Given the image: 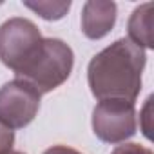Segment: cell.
Segmentation results:
<instances>
[{"label":"cell","instance_id":"6da1fadb","mask_svg":"<svg viewBox=\"0 0 154 154\" xmlns=\"http://www.w3.org/2000/svg\"><path fill=\"white\" fill-rule=\"evenodd\" d=\"M145 60V51L129 38H120L100 51L87 67L93 96L98 102L123 100L134 103L141 91Z\"/></svg>","mask_w":154,"mask_h":154},{"label":"cell","instance_id":"7a4b0ae2","mask_svg":"<svg viewBox=\"0 0 154 154\" xmlns=\"http://www.w3.org/2000/svg\"><path fill=\"white\" fill-rule=\"evenodd\" d=\"M72 49L58 38H44L36 54L17 72V78L27 82L40 94L62 85L72 71Z\"/></svg>","mask_w":154,"mask_h":154},{"label":"cell","instance_id":"3957f363","mask_svg":"<svg viewBox=\"0 0 154 154\" xmlns=\"http://www.w3.org/2000/svg\"><path fill=\"white\" fill-rule=\"evenodd\" d=\"M42 35L27 18H9L0 26V60L15 74L36 54Z\"/></svg>","mask_w":154,"mask_h":154},{"label":"cell","instance_id":"277c9868","mask_svg":"<svg viewBox=\"0 0 154 154\" xmlns=\"http://www.w3.org/2000/svg\"><path fill=\"white\" fill-rule=\"evenodd\" d=\"M40 93L24 80H11L0 87V123L8 129H24L40 109Z\"/></svg>","mask_w":154,"mask_h":154},{"label":"cell","instance_id":"5b68a950","mask_svg":"<svg viewBox=\"0 0 154 154\" xmlns=\"http://www.w3.org/2000/svg\"><path fill=\"white\" fill-rule=\"evenodd\" d=\"M93 131L105 143H122L136 132V109L132 102L103 100L93 111Z\"/></svg>","mask_w":154,"mask_h":154},{"label":"cell","instance_id":"8992f818","mask_svg":"<svg viewBox=\"0 0 154 154\" xmlns=\"http://www.w3.org/2000/svg\"><path fill=\"white\" fill-rule=\"evenodd\" d=\"M116 22V4L89 0L82 9V31L91 40L103 38Z\"/></svg>","mask_w":154,"mask_h":154},{"label":"cell","instance_id":"52a82bcc","mask_svg":"<svg viewBox=\"0 0 154 154\" xmlns=\"http://www.w3.org/2000/svg\"><path fill=\"white\" fill-rule=\"evenodd\" d=\"M152 9L154 4L147 2L140 8H136L129 20V40L136 44L138 47H154V36H152Z\"/></svg>","mask_w":154,"mask_h":154},{"label":"cell","instance_id":"ba28073f","mask_svg":"<svg viewBox=\"0 0 154 154\" xmlns=\"http://www.w3.org/2000/svg\"><path fill=\"white\" fill-rule=\"evenodd\" d=\"M26 8H29L31 11H35L38 17H42L44 20H60L67 15V11L71 9V2H51V0H38V2H24Z\"/></svg>","mask_w":154,"mask_h":154},{"label":"cell","instance_id":"9c48e42d","mask_svg":"<svg viewBox=\"0 0 154 154\" xmlns=\"http://www.w3.org/2000/svg\"><path fill=\"white\" fill-rule=\"evenodd\" d=\"M111 154H152V150L138 143H123V145H118Z\"/></svg>","mask_w":154,"mask_h":154},{"label":"cell","instance_id":"30bf717a","mask_svg":"<svg viewBox=\"0 0 154 154\" xmlns=\"http://www.w3.org/2000/svg\"><path fill=\"white\" fill-rule=\"evenodd\" d=\"M150 107H152V96L147 98L145 107H143L141 116H140V120H141V131H143V134H145L149 140L152 138V134H150Z\"/></svg>","mask_w":154,"mask_h":154},{"label":"cell","instance_id":"8fae6325","mask_svg":"<svg viewBox=\"0 0 154 154\" xmlns=\"http://www.w3.org/2000/svg\"><path fill=\"white\" fill-rule=\"evenodd\" d=\"M13 141H15V134L11 129L4 127L0 123V152L2 150H8V149H13Z\"/></svg>","mask_w":154,"mask_h":154},{"label":"cell","instance_id":"7c38bea8","mask_svg":"<svg viewBox=\"0 0 154 154\" xmlns=\"http://www.w3.org/2000/svg\"><path fill=\"white\" fill-rule=\"evenodd\" d=\"M44 154H82V152L74 150V149H71V147H65V145H54V147L47 149Z\"/></svg>","mask_w":154,"mask_h":154},{"label":"cell","instance_id":"4fadbf2b","mask_svg":"<svg viewBox=\"0 0 154 154\" xmlns=\"http://www.w3.org/2000/svg\"><path fill=\"white\" fill-rule=\"evenodd\" d=\"M0 154H24V152H20V150H15V149H8V150H2Z\"/></svg>","mask_w":154,"mask_h":154}]
</instances>
